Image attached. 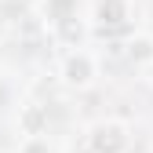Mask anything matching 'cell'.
<instances>
[{
  "label": "cell",
  "mask_w": 153,
  "mask_h": 153,
  "mask_svg": "<svg viewBox=\"0 0 153 153\" xmlns=\"http://www.w3.org/2000/svg\"><path fill=\"white\" fill-rule=\"evenodd\" d=\"M146 80H149V84H153V62H149V66H146Z\"/></svg>",
  "instance_id": "8992f818"
},
{
  "label": "cell",
  "mask_w": 153,
  "mask_h": 153,
  "mask_svg": "<svg viewBox=\"0 0 153 153\" xmlns=\"http://www.w3.org/2000/svg\"><path fill=\"white\" fill-rule=\"evenodd\" d=\"M44 109L40 106H26L22 109V135L26 139H40V128H44Z\"/></svg>",
  "instance_id": "277c9868"
},
{
  "label": "cell",
  "mask_w": 153,
  "mask_h": 153,
  "mask_svg": "<svg viewBox=\"0 0 153 153\" xmlns=\"http://www.w3.org/2000/svg\"><path fill=\"white\" fill-rule=\"evenodd\" d=\"M128 15V0H102L99 4V18L102 22H120Z\"/></svg>",
  "instance_id": "5b68a950"
},
{
  "label": "cell",
  "mask_w": 153,
  "mask_h": 153,
  "mask_svg": "<svg viewBox=\"0 0 153 153\" xmlns=\"http://www.w3.org/2000/svg\"><path fill=\"white\" fill-rule=\"evenodd\" d=\"M59 76H62V84L66 88H76V91H84L95 84V76H99V62H95V55L84 51V48H73L62 55V62H59Z\"/></svg>",
  "instance_id": "6da1fadb"
},
{
  "label": "cell",
  "mask_w": 153,
  "mask_h": 153,
  "mask_svg": "<svg viewBox=\"0 0 153 153\" xmlns=\"http://www.w3.org/2000/svg\"><path fill=\"white\" fill-rule=\"evenodd\" d=\"M128 55L135 66H149L153 62V36H131L128 40Z\"/></svg>",
  "instance_id": "3957f363"
},
{
  "label": "cell",
  "mask_w": 153,
  "mask_h": 153,
  "mask_svg": "<svg viewBox=\"0 0 153 153\" xmlns=\"http://www.w3.org/2000/svg\"><path fill=\"white\" fill-rule=\"evenodd\" d=\"M131 135L120 120H99L88 131V153H128Z\"/></svg>",
  "instance_id": "7a4b0ae2"
}]
</instances>
